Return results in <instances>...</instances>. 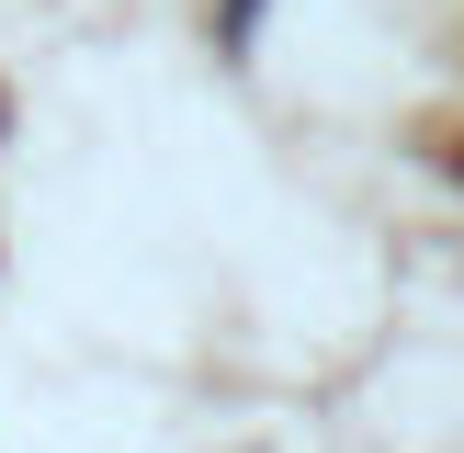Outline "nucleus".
Wrapping results in <instances>:
<instances>
[{"label": "nucleus", "instance_id": "nucleus-1", "mask_svg": "<svg viewBox=\"0 0 464 453\" xmlns=\"http://www.w3.org/2000/svg\"><path fill=\"white\" fill-rule=\"evenodd\" d=\"M249 23H261V0H227V45H249Z\"/></svg>", "mask_w": 464, "mask_h": 453}]
</instances>
